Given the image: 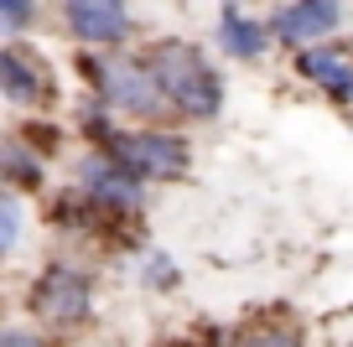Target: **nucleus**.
<instances>
[{"label":"nucleus","mask_w":353,"mask_h":347,"mask_svg":"<svg viewBox=\"0 0 353 347\" xmlns=\"http://www.w3.org/2000/svg\"><path fill=\"white\" fill-rule=\"evenodd\" d=\"M151 67V78L161 83L166 104L188 120H213L223 109V78L213 73V63L203 57V47L192 42H156L151 52L141 57Z\"/></svg>","instance_id":"f257e3e1"},{"label":"nucleus","mask_w":353,"mask_h":347,"mask_svg":"<svg viewBox=\"0 0 353 347\" xmlns=\"http://www.w3.org/2000/svg\"><path fill=\"white\" fill-rule=\"evenodd\" d=\"M104 151H110L125 171H135L141 182H176L192 161V145L182 140V135H172V130H156V125L151 130H110Z\"/></svg>","instance_id":"f03ea898"},{"label":"nucleus","mask_w":353,"mask_h":347,"mask_svg":"<svg viewBox=\"0 0 353 347\" xmlns=\"http://www.w3.org/2000/svg\"><path fill=\"white\" fill-rule=\"evenodd\" d=\"M94 67V88H99V104L110 114H130V120H156L166 109L161 83L151 78L145 63H83Z\"/></svg>","instance_id":"7ed1b4c3"},{"label":"nucleus","mask_w":353,"mask_h":347,"mask_svg":"<svg viewBox=\"0 0 353 347\" xmlns=\"http://www.w3.org/2000/svg\"><path fill=\"white\" fill-rule=\"evenodd\" d=\"M32 306H37V316H47V322H57V326H78L94 311V280H88V270H78V264H52V270L37 280Z\"/></svg>","instance_id":"20e7f679"},{"label":"nucleus","mask_w":353,"mask_h":347,"mask_svg":"<svg viewBox=\"0 0 353 347\" xmlns=\"http://www.w3.org/2000/svg\"><path fill=\"white\" fill-rule=\"evenodd\" d=\"M338 26H343V6H332V0H296V6H281V11L270 16L276 42L301 47V52H312V42L332 36Z\"/></svg>","instance_id":"39448f33"},{"label":"nucleus","mask_w":353,"mask_h":347,"mask_svg":"<svg viewBox=\"0 0 353 347\" xmlns=\"http://www.w3.org/2000/svg\"><path fill=\"white\" fill-rule=\"evenodd\" d=\"M78 182H83V192L94 197V202L114 207V213H135V207L145 202V197H141V176H135V171H125V166L114 161L110 151L88 156V161H83V171H78Z\"/></svg>","instance_id":"423d86ee"},{"label":"nucleus","mask_w":353,"mask_h":347,"mask_svg":"<svg viewBox=\"0 0 353 347\" xmlns=\"http://www.w3.org/2000/svg\"><path fill=\"white\" fill-rule=\"evenodd\" d=\"M63 21L78 42H94V47H110V42H125L130 36V11L114 6V0H68L63 6Z\"/></svg>","instance_id":"0eeeda50"},{"label":"nucleus","mask_w":353,"mask_h":347,"mask_svg":"<svg viewBox=\"0 0 353 347\" xmlns=\"http://www.w3.org/2000/svg\"><path fill=\"white\" fill-rule=\"evenodd\" d=\"M0 94L11 98V104H47L52 98V78H47V63L21 47H6L0 52Z\"/></svg>","instance_id":"6e6552de"},{"label":"nucleus","mask_w":353,"mask_h":347,"mask_svg":"<svg viewBox=\"0 0 353 347\" xmlns=\"http://www.w3.org/2000/svg\"><path fill=\"white\" fill-rule=\"evenodd\" d=\"M296 73L307 78V83L327 88L338 104H353V57L332 52V47H312V52L296 57Z\"/></svg>","instance_id":"1a4fd4ad"},{"label":"nucleus","mask_w":353,"mask_h":347,"mask_svg":"<svg viewBox=\"0 0 353 347\" xmlns=\"http://www.w3.org/2000/svg\"><path fill=\"white\" fill-rule=\"evenodd\" d=\"M270 21H254V16H239L234 6H223L219 16V47L229 57H239V63H250V57H260L265 47H270Z\"/></svg>","instance_id":"9d476101"},{"label":"nucleus","mask_w":353,"mask_h":347,"mask_svg":"<svg viewBox=\"0 0 353 347\" xmlns=\"http://www.w3.org/2000/svg\"><path fill=\"white\" fill-rule=\"evenodd\" d=\"M16 244H21V202H16V192L0 197V254H16Z\"/></svg>","instance_id":"9b49d317"},{"label":"nucleus","mask_w":353,"mask_h":347,"mask_svg":"<svg viewBox=\"0 0 353 347\" xmlns=\"http://www.w3.org/2000/svg\"><path fill=\"white\" fill-rule=\"evenodd\" d=\"M6 176H11V182H42V166L26 156L21 140H6Z\"/></svg>","instance_id":"f8f14e48"},{"label":"nucleus","mask_w":353,"mask_h":347,"mask_svg":"<svg viewBox=\"0 0 353 347\" xmlns=\"http://www.w3.org/2000/svg\"><path fill=\"white\" fill-rule=\"evenodd\" d=\"M0 21H6V32H26L32 6H21V0H0Z\"/></svg>","instance_id":"ddd939ff"},{"label":"nucleus","mask_w":353,"mask_h":347,"mask_svg":"<svg viewBox=\"0 0 353 347\" xmlns=\"http://www.w3.org/2000/svg\"><path fill=\"white\" fill-rule=\"evenodd\" d=\"M145 280H151V285H176V264L166 260V254H151V264H145Z\"/></svg>","instance_id":"4468645a"},{"label":"nucleus","mask_w":353,"mask_h":347,"mask_svg":"<svg viewBox=\"0 0 353 347\" xmlns=\"http://www.w3.org/2000/svg\"><path fill=\"white\" fill-rule=\"evenodd\" d=\"M239 347H296V337L291 332H254V337H244Z\"/></svg>","instance_id":"2eb2a0df"},{"label":"nucleus","mask_w":353,"mask_h":347,"mask_svg":"<svg viewBox=\"0 0 353 347\" xmlns=\"http://www.w3.org/2000/svg\"><path fill=\"white\" fill-rule=\"evenodd\" d=\"M0 347H47V342H42L37 332H21V326H11V332L0 337Z\"/></svg>","instance_id":"dca6fc26"}]
</instances>
